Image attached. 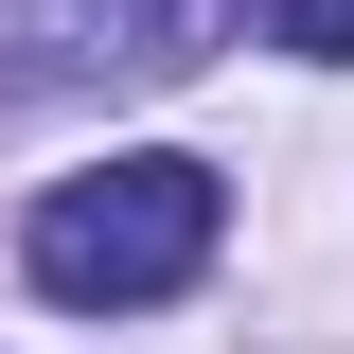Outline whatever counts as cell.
<instances>
[{"instance_id": "3957f363", "label": "cell", "mask_w": 354, "mask_h": 354, "mask_svg": "<svg viewBox=\"0 0 354 354\" xmlns=\"http://www.w3.org/2000/svg\"><path fill=\"white\" fill-rule=\"evenodd\" d=\"M266 36L319 53V71H354V0H266Z\"/></svg>"}, {"instance_id": "6da1fadb", "label": "cell", "mask_w": 354, "mask_h": 354, "mask_svg": "<svg viewBox=\"0 0 354 354\" xmlns=\"http://www.w3.org/2000/svg\"><path fill=\"white\" fill-rule=\"evenodd\" d=\"M213 230H230V177L177 160V142H142V160L53 177L36 213H18V266H36V301H71V319H142V301H177V283L213 266Z\"/></svg>"}, {"instance_id": "7a4b0ae2", "label": "cell", "mask_w": 354, "mask_h": 354, "mask_svg": "<svg viewBox=\"0 0 354 354\" xmlns=\"http://www.w3.org/2000/svg\"><path fill=\"white\" fill-rule=\"evenodd\" d=\"M195 53H230V0H0L18 88H160Z\"/></svg>"}]
</instances>
